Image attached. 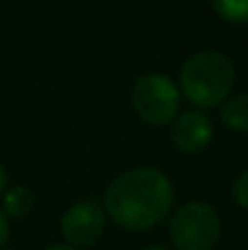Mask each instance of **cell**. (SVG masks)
I'll return each mask as SVG.
<instances>
[{
    "mask_svg": "<svg viewBox=\"0 0 248 250\" xmlns=\"http://www.w3.org/2000/svg\"><path fill=\"white\" fill-rule=\"evenodd\" d=\"M176 191L156 167H134L119 173L103 195V211L117 226L132 233L158 226L174 208Z\"/></svg>",
    "mask_w": 248,
    "mask_h": 250,
    "instance_id": "6da1fadb",
    "label": "cell"
},
{
    "mask_svg": "<svg viewBox=\"0 0 248 250\" xmlns=\"http://www.w3.org/2000/svg\"><path fill=\"white\" fill-rule=\"evenodd\" d=\"M231 195L237 207L248 211V169H244V171L235 178V182H233V187H231Z\"/></svg>",
    "mask_w": 248,
    "mask_h": 250,
    "instance_id": "30bf717a",
    "label": "cell"
},
{
    "mask_svg": "<svg viewBox=\"0 0 248 250\" xmlns=\"http://www.w3.org/2000/svg\"><path fill=\"white\" fill-rule=\"evenodd\" d=\"M235 88V64L222 51L205 48L185 60L178 73V90L198 110L220 108Z\"/></svg>",
    "mask_w": 248,
    "mask_h": 250,
    "instance_id": "7a4b0ae2",
    "label": "cell"
},
{
    "mask_svg": "<svg viewBox=\"0 0 248 250\" xmlns=\"http://www.w3.org/2000/svg\"><path fill=\"white\" fill-rule=\"evenodd\" d=\"M7 239H9V217H7V213L0 208V250L7 244Z\"/></svg>",
    "mask_w": 248,
    "mask_h": 250,
    "instance_id": "8fae6325",
    "label": "cell"
},
{
    "mask_svg": "<svg viewBox=\"0 0 248 250\" xmlns=\"http://www.w3.org/2000/svg\"><path fill=\"white\" fill-rule=\"evenodd\" d=\"M213 13L228 24H248V0H209Z\"/></svg>",
    "mask_w": 248,
    "mask_h": 250,
    "instance_id": "9c48e42d",
    "label": "cell"
},
{
    "mask_svg": "<svg viewBox=\"0 0 248 250\" xmlns=\"http://www.w3.org/2000/svg\"><path fill=\"white\" fill-rule=\"evenodd\" d=\"M180 105L183 95L169 75L145 73L132 86V108L136 117L147 125H169L180 114Z\"/></svg>",
    "mask_w": 248,
    "mask_h": 250,
    "instance_id": "3957f363",
    "label": "cell"
},
{
    "mask_svg": "<svg viewBox=\"0 0 248 250\" xmlns=\"http://www.w3.org/2000/svg\"><path fill=\"white\" fill-rule=\"evenodd\" d=\"M141 250H169V248H165V246H156V244H154V246H145V248H141Z\"/></svg>",
    "mask_w": 248,
    "mask_h": 250,
    "instance_id": "5bb4252c",
    "label": "cell"
},
{
    "mask_svg": "<svg viewBox=\"0 0 248 250\" xmlns=\"http://www.w3.org/2000/svg\"><path fill=\"white\" fill-rule=\"evenodd\" d=\"M62 237L68 246L86 248L92 246L103 235L105 229V211L103 204L97 200H79L70 204L62 215Z\"/></svg>",
    "mask_w": 248,
    "mask_h": 250,
    "instance_id": "5b68a950",
    "label": "cell"
},
{
    "mask_svg": "<svg viewBox=\"0 0 248 250\" xmlns=\"http://www.w3.org/2000/svg\"><path fill=\"white\" fill-rule=\"evenodd\" d=\"M222 222L211 204L191 200L169 220V239L176 250H211L220 242Z\"/></svg>",
    "mask_w": 248,
    "mask_h": 250,
    "instance_id": "277c9868",
    "label": "cell"
},
{
    "mask_svg": "<svg viewBox=\"0 0 248 250\" xmlns=\"http://www.w3.org/2000/svg\"><path fill=\"white\" fill-rule=\"evenodd\" d=\"M44 250H79V248L68 246V244H53V246H46Z\"/></svg>",
    "mask_w": 248,
    "mask_h": 250,
    "instance_id": "4fadbf2b",
    "label": "cell"
},
{
    "mask_svg": "<svg viewBox=\"0 0 248 250\" xmlns=\"http://www.w3.org/2000/svg\"><path fill=\"white\" fill-rule=\"evenodd\" d=\"M4 191H7V169L0 163V195H2Z\"/></svg>",
    "mask_w": 248,
    "mask_h": 250,
    "instance_id": "7c38bea8",
    "label": "cell"
},
{
    "mask_svg": "<svg viewBox=\"0 0 248 250\" xmlns=\"http://www.w3.org/2000/svg\"><path fill=\"white\" fill-rule=\"evenodd\" d=\"M33 204H35L33 191L24 185H16L2 193V207L0 208L7 213V217L22 220V217H26L31 211H33Z\"/></svg>",
    "mask_w": 248,
    "mask_h": 250,
    "instance_id": "ba28073f",
    "label": "cell"
},
{
    "mask_svg": "<svg viewBox=\"0 0 248 250\" xmlns=\"http://www.w3.org/2000/svg\"><path fill=\"white\" fill-rule=\"evenodd\" d=\"M215 127L205 110H185L169 123V138L183 154H200L213 143Z\"/></svg>",
    "mask_w": 248,
    "mask_h": 250,
    "instance_id": "8992f818",
    "label": "cell"
},
{
    "mask_svg": "<svg viewBox=\"0 0 248 250\" xmlns=\"http://www.w3.org/2000/svg\"><path fill=\"white\" fill-rule=\"evenodd\" d=\"M218 110L224 127L237 134H248V92L231 95Z\"/></svg>",
    "mask_w": 248,
    "mask_h": 250,
    "instance_id": "52a82bcc",
    "label": "cell"
}]
</instances>
